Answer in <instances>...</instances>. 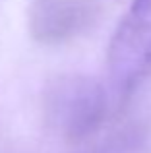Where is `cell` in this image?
Returning <instances> with one entry per match:
<instances>
[{"instance_id": "6da1fadb", "label": "cell", "mask_w": 151, "mask_h": 153, "mask_svg": "<svg viewBox=\"0 0 151 153\" xmlns=\"http://www.w3.org/2000/svg\"><path fill=\"white\" fill-rule=\"evenodd\" d=\"M109 112V91L85 74H58L41 91L45 126L66 142H81L101 128Z\"/></svg>"}, {"instance_id": "7a4b0ae2", "label": "cell", "mask_w": 151, "mask_h": 153, "mask_svg": "<svg viewBox=\"0 0 151 153\" xmlns=\"http://www.w3.org/2000/svg\"><path fill=\"white\" fill-rule=\"evenodd\" d=\"M107 76L120 99L151 76V0H132L118 22L107 49Z\"/></svg>"}, {"instance_id": "3957f363", "label": "cell", "mask_w": 151, "mask_h": 153, "mask_svg": "<svg viewBox=\"0 0 151 153\" xmlns=\"http://www.w3.org/2000/svg\"><path fill=\"white\" fill-rule=\"evenodd\" d=\"M103 14V0H27L25 22L39 45H62L87 33Z\"/></svg>"}]
</instances>
